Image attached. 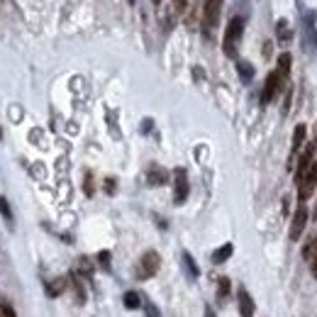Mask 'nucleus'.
<instances>
[{"label": "nucleus", "mask_w": 317, "mask_h": 317, "mask_svg": "<svg viewBox=\"0 0 317 317\" xmlns=\"http://www.w3.org/2000/svg\"><path fill=\"white\" fill-rule=\"evenodd\" d=\"M152 3H154V5H159V3H161V0H152Z\"/></svg>", "instance_id": "nucleus-30"}, {"label": "nucleus", "mask_w": 317, "mask_h": 317, "mask_svg": "<svg viewBox=\"0 0 317 317\" xmlns=\"http://www.w3.org/2000/svg\"><path fill=\"white\" fill-rule=\"evenodd\" d=\"M290 64H293V59H290V54H281L278 56V74L283 78H288V74H290Z\"/></svg>", "instance_id": "nucleus-18"}, {"label": "nucleus", "mask_w": 317, "mask_h": 317, "mask_svg": "<svg viewBox=\"0 0 317 317\" xmlns=\"http://www.w3.org/2000/svg\"><path fill=\"white\" fill-rule=\"evenodd\" d=\"M130 3H134V0H130Z\"/></svg>", "instance_id": "nucleus-33"}, {"label": "nucleus", "mask_w": 317, "mask_h": 317, "mask_svg": "<svg viewBox=\"0 0 317 317\" xmlns=\"http://www.w3.org/2000/svg\"><path fill=\"white\" fill-rule=\"evenodd\" d=\"M186 5H188V0H174V12L181 15V12L186 10Z\"/></svg>", "instance_id": "nucleus-26"}, {"label": "nucleus", "mask_w": 317, "mask_h": 317, "mask_svg": "<svg viewBox=\"0 0 317 317\" xmlns=\"http://www.w3.org/2000/svg\"><path fill=\"white\" fill-rule=\"evenodd\" d=\"M241 34H244V20H241V17H232L230 25H227V30H225V39H222V52H225V56H230V59L237 56Z\"/></svg>", "instance_id": "nucleus-1"}, {"label": "nucleus", "mask_w": 317, "mask_h": 317, "mask_svg": "<svg viewBox=\"0 0 317 317\" xmlns=\"http://www.w3.org/2000/svg\"><path fill=\"white\" fill-rule=\"evenodd\" d=\"M303 259L310 261V266H312V274L317 276V237H312V239L305 244V249H303Z\"/></svg>", "instance_id": "nucleus-9"}, {"label": "nucleus", "mask_w": 317, "mask_h": 317, "mask_svg": "<svg viewBox=\"0 0 317 317\" xmlns=\"http://www.w3.org/2000/svg\"><path fill=\"white\" fill-rule=\"evenodd\" d=\"M122 303H125L127 310H137V307H142V298H139V293H134V290H127L125 298H122Z\"/></svg>", "instance_id": "nucleus-15"}, {"label": "nucleus", "mask_w": 317, "mask_h": 317, "mask_svg": "<svg viewBox=\"0 0 317 317\" xmlns=\"http://www.w3.org/2000/svg\"><path fill=\"white\" fill-rule=\"evenodd\" d=\"M278 39H281V42H288V39H290V32H288V22H285V20L278 22Z\"/></svg>", "instance_id": "nucleus-23"}, {"label": "nucleus", "mask_w": 317, "mask_h": 317, "mask_svg": "<svg viewBox=\"0 0 317 317\" xmlns=\"http://www.w3.org/2000/svg\"><path fill=\"white\" fill-rule=\"evenodd\" d=\"M144 310H147V317H161L159 307L154 305V303H147V305H144Z\"/></svg>", "instance_id": "nucleus-25"}, {"label": "nucleus", "mask_w": 317, "mask_h": 317, "mask_svg": "<svg viewBox=\"0 0 317 317\" xmlns=\"http://www.w3.org/2000/svg\"><path fill=\"white\" fill-rule=\"evenodd\" d=\"M230 290H232V283H230V278H220L217 300H227V296H230Z\"/></svg>", "instance_id": "nucleus-20"}, {"label": "nucleus", "mask_w": 317, "mask_h": 317, "mask_svg": "<svg viewBox=\"0 0 317 317\" xmlns=\"http://www.w3.org/2000/svg\"><path fill=\"white\" fill-rule=\"evenodd\" d=\"M283 83H285V78L278 74V71H271L269 76H266V83H263V90H261V103L263 105H269L271 100L283 90Z\"/></svg>", "instance_id": "nucleus-5"}, {"label": "nucleus", "mask_w": 317, "mask_h": 317, "mask_svg": "<svg viewBox=\"0 0 317 317\" xmlns=\"http://www.w3.org/2000/svg\"><path fill=\"white\" fill-rule=\"evenodd\" d=\"M188 198V176H186V168H176L174 171V203L181 205L186 203Z\"/></svg>", "instance_id": "nucleus-6"}, {"label": "nucleus", "mask_w": 317, "mask_h": 317, "mask_svg": "<svg viewBox=\"0 0 317 317\" xmlns=\"http://www.w3.org/2000/svg\"><path fill=\"white\" fill-rule=\"evenodd\" d=\"M315 217H317V208H315Z\"/></svg>", "instance_id": "nucleus-31"}, {"label": "nucleus", "mask_w": 317, "mask_h": 317, "mask_svg": "<svg viewBox=\"0 0 317 317\" xmlns=\"http://www.w3.org/2000/svg\"><path fill=\"white\" fill-rule=\"evenodd\" d=\"M0 215H3V220H5L8 225H12V210H10L8 198H0Z\"/></svg>", "instance_id": "nucleus-21"}, {"label": "nucleus", "mask_w": 317, "mask_h": 317, "mask_svg": "<svg viewBox=\"0 0 317 317\" xmlns=\"http://www.w3.org/2000/svg\"><path fill=\"white\" fill-rule=\"evenodd\" d=\"M305 222H307V208H305V203H300L296 215H293V222H290V239L293 241L300 239V234L305 230Z\"/></svg>", "instance_id": "nucleus-7"}, {"label": "nucleus", "mask_w": 317, "mask_h": 317, "mask_svg": "<svg viewBox=\"0 0 317 317\" xmlns=\"http://www.w3.org/2000/svg\"><path fill=\"white\" fill-rule=\"evenodd\" d=\"M205 317H215V312H212V307H205Z\"/></svg>", "instance_id": "nucleus-29"}, {"label": "nucleus", "mask_w": 317, "mask_h": 317, "mask_svg": "<svg viewBox=\"0 0 317 317\" xmlns=\"http://www.w3.org/2000/svg\"><path fill=\"white\" fill-rule=\"evenodd\" d=\"M86 193H88V196H93V176H90V174L86 176Z\"/></svg>", "instance_id": "nucleus-28"}, {"label": "nucleus", "mask_w": 317, "mask_h": 317, "mask_svg": "<svg viewBox=\"0 0 317 317\" xmlns=\"http://www.w3.org/2000/svg\"><path fill=\"white\" fill-rule=\"evenodd\" d=\"M0 317H17V312H15V307H12L10 303L5 300V298L0 300Z\"/></svg>", "instance_id": "nucleus-22"}, {"label": "nucleus", "mask_w": 317, "mask_h": 317, "mask_svg": "<svg viewBox=\"0 0 317 317\" xmlns=\"http://www.w3.org/2000/svg\"><path fill=\"white\" fill-rule=\"evenodd\" d=\"M115 188H117V183H115L112 178H108V181H105V193H110V196H112V193H115Z\"/></svg>", "instance_id": "nucleus-27"}, {"label": "nucleus", "mask_w": 317, "mask_h": 317, "mask_svg": "<svg viewBox=\"0 0 317 317\" xmlns=\"http://www.w3.org/2000/svg\"><path fill=\"white\" fill-rule=\"evenodd\" d=\"M68 283H71V288H74V293H76V303L78 305H83L86 303V288H83V278L76 274L68 276Z\"/></svg>", "instance_id": "nucleus-10"}, {"label": "nucleus", "mask_w": 317, "mask_h": 317, "mask_svg": "<svg viewBox=\"0 0 317 317\" xmlns=\"http://www.w3.org/2000/svg\"><path fill=\"white\" fill-rule=\"evenodd\" d=\"M237 300H239V315L241 317H254V298L249 296V290L247 288H239L237 290Z\"/></svg>", "instance_id": "nucleus-8"}, {"label": "nucleus", "mask_w": 317, "mask_h": 317, "mask_svg": "<svg viewBox=\"0 0 317 317\" xmlns=\"http://www.w3.org/2000/svg\"><path fill=\"white\" fill-rule=\"evenodd\" d=\"M183 263H186L188 274L193 276V278H198V276H200V269H198L196 259H193V256H190V254H188V252H183Z\"/></svg>", "instance_id": "nucleus-19"}, {"label": "nucleus", "mask_w": 317, "mask_h": 317, "mask_svg": "<svg viewBox=\"0 0 317 317\" xmlns=\"http://www.w3.org/2000/svg\"><path fill=\"white\" fill-rule=\"evenodd\" d=\"M296 183H298V198H300V203H305L307 198L315 193V188H317V161L310 164V168H307L305 174L298 178Z\"/></svg>", "instance_id": "nucleus-3"}, {"label": "nucleus", "mask_w": 317, "mask_h": 317, "mask_svg": "<svg viewBox=\"0 0 317 317\" xmlns=\"http://www.w3.org/2000/svg\"><path fill=\"white\" fill-rule=\"evenodd\" d=\"M237 71H239V78L244 83H249L254 78V66L249 64V61H239V64H237Z\"/></svg>", "instance_id": "nucleus-17"}, {"label": "nucleus", "mask_w": 317, "mask_h": 317, "mask_svg": "<svg viewBox=\"0 0 317 317\" xmlns=\"http://www.w3.org/2000/svg\"><path fill=\"white\" fill-rule=\"evenodd\" d=\"M98 263H100V269H105V271H108V269H110V252H100L98 254Z\"/></svg>", "instance_id": "nucleus-24"}, {"label": "nucleus", "mask_w": 317, "mask_h": 317, "mask_svg": "<svg viewBox=\"0 0 317 317\" xmlns=\"http://www.w3.org/2000/svg\"><path fill=\"white\" fill-rule=\"evenodd\" d=\"M159 269H161V256L156 252H147L134 266V276H137V281H147V278L159 274Z\"/></svg>", "instance_id": "nucleus-2"}, {"label": "nucleus", "mask_w": 317, "mask_h": 317, "mask_svg": "<svg viewBox=\"0 0 317 317\" xmlns=\"http://www.w3.org/2000/svg\"><path fill=\"white\" fill-rule=\"evenodd\" d=\"M76 276H81V278H90L93 276V266H90V261H88L86 256H81L78 259V266H76V271H74Z\"/></svg>", "instance_id": "nucleus-16"}, {"label": "nucleus", "mask_w": 317, "mask_h": 317, "mask_svg": "<svg viewBox=\"0 0 317 317\" xmlns=\"http://www.w3.org/2000/svg\"><path fill=\"white\" fill-rule=\"evenodd\" d=\"M0 137H3V132H0Z\"/></svg>", "instance_id": "nucleus-32"}, {"label": "nucleus", "mask_w": 317, "mask_h": 317, "mask_svg": "<svg viewBox=\"0 0 317 317\" xmlns=\"http://www.w3.org/2000/svg\"><path fill=\"white\" fill-rule=\"evenodd\" d=\"M166 171L164 168H159V166H152L149 168V174H147V181H149V186H164L166 183Z\"/></svg>", "instance_id": "nucleus-11"}, {"label": "nucleus", "mask_w": 317, "mask_h": 317, "mask_svg": "<svg viewBox=\"0 0 317 317\" xmlns=\"http://www.w3.org/2000/svg\"><path fill=\"white\" fill-rule=\"evenodd\" d=\"M66 283H68V278H56V281H52V283L46 285V296H49V298H59L66 290Z\"/></svg>", "instance_id": "nucleus-12"}, {"label": "nucleus", "mask_w": 317, "mask_h": 317, "mask_svg": "<svg viewBox=\"0 0 317 317\" xmlns=\"http://www.w3.org/2000/svg\"><path fill=\"white\" fill-rule=\"evenodd\" d=\"M303 142H305V125H298L296 132H293V149H290V154L296 156L300 149H303Z\"/></svg>", "instance_id": "nucleus-14"}, {"label": "nucleus", "mask_w": 317, "mask_h": 317, "mask_svg": "<svg viewBox=\"0 0 317 317\" xmlns=\"http://www.w3.org/2000/svg\"><path fill=\"white\" fill-rule=\"evenodd\" d=\"M222 5H225V0H205V8H203V27H205V32H212L217 27L220 15H222Z\"/></svg>", "instance_id": "nucleus-4"}, {"label": "nucleus", "mask_w": 317, "mask_h": 317, "mask_svg": "<svg viewBox=\"0 0 317 317\" xmlns=\"http://www.w3.org/2000/svg\"><path fill=\"white\" fill-rule=\"evenodd\" d=\"M232 252H234V247H232V244H222L220 249L212 252V263H225L232 256Z\"/></svg>", "instance_id": "nucleus-13"}]
</instances>
